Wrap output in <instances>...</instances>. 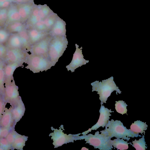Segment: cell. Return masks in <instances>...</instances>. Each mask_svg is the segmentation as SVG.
<instances>
[{
	"label": "cell",
	"mask_w": 150,
	"mask_h": 150,
	"mask_svg": "<svg viewBox=\"0 0 150 150\" xmlns=\"http://www.w3.org/2000/svg\"><path fill=\"white\" fill-rule=\"evenodd\" d=\"M16 4L21 18V22L25 24L30 16L35 4L34 2Z\"/></svg>",
	"instance_id": "5bb4252c"
},
{
	"label": "cell",
	"mask_w": 150,
	"mask_h": 150,
	"mask_svg": "<svg viewBox=\"0 0 150 150\" xmlns=\"http://www.w3.org/2000/svg\"><path fill=\"white\" fill-rule=\"evenodd\" d=\"M53 11L47 5L35 4L25 23L26 29L32 28L38 22L45 19Z\"/></svg>",
	"instance_id": "8992f818"
},
{
	"label": "cell",
	"mask_w": 150,
	"mask_h": 150,
	"mask_svg": "<svg viewBox=\"0 0 150 150\" xmlns=\"http://www.w3.org/2000/svg\"><path fill=\"white\" fill-rule=\"evenodd\" d=\"M0 97H1V98H3V96H2V93L1 91L0 90Z\"/></svg>",
	"instance_id": "ab89813d"
},
{
	"label": "cell",
	"mask_w": 150,
	"mask_h": 150,
	"mask_svg": "<svg viewBox=\"0 0 150 150\" xmlns=\"http://www.w3.org/2000/svg\"><path fill=\"white\" fill-rule=\"evenodd\" d=\"M100 134L98 131L95 134H89L79 136L80 140L84 139L86 144L88 143L93 146L95 149L98 148L100 150H110L113 148L110 143L111 138L102 132Z\"/></svg>",
	"instance_id": "277c9868"
},
{
	"label": "cell",
	"mask_w": 150,
	"mask_h": 150,
	"mask_svg": "<svg viewBox=\"0 0 150 150\" xmlns=\"http://www.w3.org/2000/svg\"><path fill=\"white\" fill-rule=\"evenodd\" d=\"M105 127V129L100 132L105 134L111 138L115 137L128 141L130 139V137L134 138L142 137L139 133L134 132L130 129H127L120 120L115 121L113 119H111L110 121L109 120Z\"/></svg>",
	"instance_id": "6da1fadb"
},
{
	"label": "cell",
	"mask_w": 150,
	"mask_h": 150,
	"mask_svg": "<svg viewBox=\"0 0 150 150\" xmlns=\"http://www.w3.org/2000/svg\"><path fill=\"white\" fill-rule=\"evenodd\" d=\"M127 141H125L122 139L119 138L110 140V143L114 147L117 149V150H126L128 148V144Z\"/></svg>",
	"instance_id": "484cf974"
},
{
	"label": "cell",
	"mask_w": 150,
	"mask_h": 150,
	"mask_svg": "<svg viewBox=\"0 0 150 150\" xmlns=\"http://www.w3.org/2000/svg\"><path fill=\"white\" fill-rule=\"evenodd\" d=\"M14 128H8L0 126V139L5 138L12 129Z\"/></svg>",
	"instance_id": "836d02e7"
},
{
	"label": "cell",
	"mask_w": 150,
	"mask_h": 150,
	"mask_svg": "<svg viewBox=\"0 0 150 150\" xmlns=\"http://www.w3.org/2000/svg\"><path fill=\"white\" fill-rule=\"evenodd\" d=\"M12 3V0H0V8H7Z\"/></svg>",
	"instance_id": "d590c367"
},
{
	"label": "cell",
	"mask_w": 150,
	"mask_h": 150,
	"mask_svg": "<svg viewBox=\"0 0 150 150\" xmlns=\"http://www.w3.org/2000/svg\"><path fill=\"white\" fill-rule=\"evenodd\" d=\"M52 37L49 34L32 45L29 51L31 54L48 58L49 46Z\"/></svg>",
	"instance_id": "9c48e42d"
},
{
	"label": "cell",
	"mask_w": 150,
	"mask_h": 150,
	"mask_svg": "<svg viewBox=\"0 0 150 150\" xmlns=\"http://www.w3.org/2000/svg\"><path fill=\"white\" fill-rule=\"evenodd\" d=\"M49 33L52 36L56 35L66 36L65 22L58 16L50 31Z\"/></svg>",
	"instance_id": "ac0fdd59"
},
{
	"label": "cell",
	"mask_w": 150,
	"mask_h": 150,
	"mask_svg": "<svg viewBox=\"0 0 150 150\" xmlns=\"http://www.w3.org/2000/svg\"><path fill=\"white\" fill-rule=\"evenodd\" d=\"M9 36L10 33L5 28H0V44L6 43Z\"/></svg>",
	"instance_id": "f546056e"
},
{
	"label": "cell",
	"mask_w": 150,
	"mask_h": 150,
	"mask_svg": "<svg viewBox=\"0 0 150 150\" xmlns=\"http://www.w3.org/2000/svg\"><path fill=\"white\" fill-rule=\"evenodd\" d=\"M13 149L11 145L5 138L0 139V150Z\"/></svg>",
	"instance_id": "1f68e13d"
},
{
	"label": "cell",
	"mask_w": 150,
	"mask_h": 150,
	"mask_svg": "<svg viewBox=\"0 0 150 150\" xmlns=\"http://www.w3.org/2000/svg\"><path fill=\"white\" fill-rule=\"evenodd\" d=\"M144 136L143 135L142 138L139 139L138 140L135 139L133 141V144L130 143L133 147H134L136 150H145L147 148V146H146V142L144 138Z\"/></svg>",
	"instance_id": "83f0119b"
},
{
	"label": "cell",
	"mask_w": 150,
	"mask_h": 150,
	"mask_svg": "<svg viewBox=\"0 0 150 150\" xmlns=\"http://www.w3.org/2000/svg\"><path fill=\"white\" fill-rule=\"evenodd\" d=\"M8 7L0 8V27L5 26L7 18Z\"/></svg>",
	"instance_id": "4dcf8cb0"
},
{
	"label": "cell",
	"mask_w": 150,
	"mask_h": 150,
	"mask_svg": "<svg viewBox=\"0 0 150 150\" xmlns=\"http://www.w3.org/2000/svg\"><path fill=\"white\" fill-rule=\"evenodd\" d=\"M63 127V125H61L59 129H54L53 127H51V130L54 131L50 133L49 136H52L51 138L53 142L52 144L54 146V148L61 146L64 144L74 142V141L80 140L79 135L81 133L67 135L63 132V130L64 129V128L62 129Z\"/></svg>",
	"instance_id": "52a82bcc"
},
{
	"label": "cell",
	"mask_w": 150,
	"mask_h": 150,
	"mask_svg": "<svg viewBox=\"0 0 150 150\" xmlns=\"http://www.w3.org/2000/svg\"><path fill=\"white\" fill-rule=\"evenodd\" d=\"M4 28L10 34L18 33L26 29L25 24L21 22L12 23Z\"/></svg>",
	"instance_id": "7402d4cb"
},
{
	"label": "cell",
	"mask_w": 150,
	"mask_h": 150,
	"mask_svg": "<svg viewBox=\"0 0 150 150\" xmlns=\"http://www.w3.org/2000/svg\"><path fill=\"white\" fill-rule=\"evenodd\" d=\"M81 150H88V149H87L86 147H82V148Z\"/></svg>",
	"instance_id": "f35d334b"
},
{
	"label": "cell",
	"mask_w": 150,
	"mask_h": 150,
	"mask_svg": "<svg viewBox=\"0 0 150 150\" xmlns=\"http://www.w3.org/2000/svg\"><path fill=\"white\" fill-rule=\"evenodd\" d=\"M11 108L13 117L16 124L23 116L25 110V106L21 97L17 102L11 105Z\"/></svg>",
	"instance_id": "e0dca14e"
},
{
	"label": "cell",
	"mask_w": 150,
	"mask_h": 150,
	"mask_svg": "<svg viewBox=\"0 0 150 150\" xmlns=\"http://www.w3.org/2000/svg\"><path fill=\"white\" fill-rule=\"evenodd\" d=\"M5 45L7 49H23L21 40L18 33H12L10 35Z\"/></svg>",
	"instance_id": "44dd1931"
},
{
	"label": "cell",
	"mask_w": 150,
	"mask_h": 150,
	"mask_svg": "<svg viewBox=\"0 0 150 150\" xmlns=\"http://www.w3.org/2000/svg\"><path fill=\"white\" fill-rule=\"evenodd\" d=\"M24 63L20 62L6 64L4 69L5 83L10 82L14 80L13 75L14 71L17 68L22 66Z\"/></svg>",
	"instance_id": "ffe728a7"
},
{
	"label": "cell",
	"mask_w": 150,
	"mask_h": 150,
	"mask_svg": "<svg viewBox=\"0 0 150 150\" xmlns=\"http://www.w3.org/2000/svg\"><path fill=\"white\" fill-rule=\"evenodd\" d=\"M148 125L146 122H144L139 120L135 121L131 125L130 129L134 132L136 133H140L142 134L144 133V131L147 129Z\"/></svg>",
	"instance_id": "603a6c76"
},
{
	"label": "cell",
	"mask_w": 150,
	"mask_h": 150,
	"mask_svg": "<svg viewBox=\"0 0 150 150\" xmlns=\"http://www.w3.org/2000/svg\"><path fill=\"white\" fill-rule=\"evenodd\" d=\"M7 51V48L4 44H0V59H4Z\"/></svg>",
	"instance_id": "e575fe53"
},
{
	"label": "cell",
	"mask_w": 150,
	"mask_h": 150,
	"mask_svg": "<svg viewBox=\"0 0 150 150\" xmlns=\"http://www.w3.org/2000/svg\"><path fill=\"white\" fill-rule=\"evenodd\" d=\"M91 85L92 86V92L97 91V93L99 94L101 105L103 104L104 103H106L108 98L114 91H116L117 95V92L119 94L121 93L113 81V76L102 80V82L96 81L92 83Z\"/></svg>",
	"instance_id": "7a4b0ae2"
},
{
	"label": "cell",
	"mask_w": 150,
	"mask_h": 150,
	"mask_svg": "<svg viewBox=\"0 0 150 150\" xmlns=\"http://www.w3.org/2000/svg\"><path fill=\"white\" fill-rule=\"evenodd\" d=\"M17 22H22L21 18L16 4L13 2L7 8V18L4 27L9 24Z\"/></svg>",
	"instance_id": "9a60e30c"
},
{
	"label": "cell",
	"mask_w": 150,
	"mask_h": 150,
	"mask_svg": "<svg viewBox=\"0 0 150 150\" xmlns=\"http://www.w3.org/2000/svg\"><path fill=\"white\" fill-rule=\"evenodd\" d=\"M28 53L22 48L7 49L6 55L3 59L6 64L26 61Z\"/></svg>",
	"instance_id": "30bf717a"
},
{
	"label": "cell",
	"mask_w": 150,
	"mask_h": 150,
	"mask_svg": "<svg viewBox=\"0 0 150 150\" xmlns=\"http://www.w3.org/2000/svg\"><path fill=\"white\" fill-rule=\"evenodd\" d=\"M76 49L73 54L72 60L70 63L66 66L68 71L70 70L71 72L74 71L77 68L83 65L86 64L89 62V60H86L83 58L82 54V47L79 48V46L75 44Z\"/></svg>",
	"instance_id": "8fae6325"
},
{
	"label": "cell",
	"mask_w": 150,
	"mask_h": 150,
	"mask_svg": "<svg viewBox=\"0 0 150 150\" xmlns=\"http://www.w3.org/2000/svg\"><path fill=\"white\" fill-rule=\"evenodd\" d=\"M115 103V108L116 111L122 115L125 114H127V105L125 102L120 100L118 101H116Z\"/></svg>",
	"instance_id": "f1b7e54d"
},
{
	"label": "cell",
	"mask_w": 150,
	"mask_h": 150,
	"mask_svg": "<svg viewBox=\"0 0 150 150\" xmlns=\"http://www.w3.org/2000/svg\"><path fill=\"white\" fill-rule=\"evenodd\" d=\"M18 33L20 37L21 40L23 49L28 52L30 49L31 45L30 42L27 29Z\"/></svg>",
	"instance_id": "cb8c5ba5"
},
{
	"label": "cell",
	"mask_w": 150,
	"mask_h": 150,
	"mask_svg": "<svg viewBox=\"0 0 150 150\" xmlns=\"http://www.w3.org/2000/svg\"><path fill=\"white\" fill-rule=\"evenodd\" d=\"M68 41L66 36H53L49 45L48 58L54 66L67 47Z\"/></svg>",
	"instance_id": "3957f363"
},
{
	"label": "cell",
	"mask_w": 150,
	"mask_h": 150,
	"mask_svg": "<svg viewBox=\"0 0 150 150\" xmlns=\"http://www.w3.org/2000/svg\"><path fill=\"white\" fill-rule=\"evenodd\" d=\"M99 111L100 113L99 118L96 123L88 130L82 132L81 134H86L89 132H91V130H96L100 127H104L108 123L110 118L109 117L111 115L110 113L114 112V111H112L111 109L109 110L102 105H101Z\"/></svg>",
	"instance_id": "7c38bea8"
},
{
	"label": "cell",
	"mask_w": 150,
	"mask_h": 150,
	"mask_svg": "<svg viewBox=\"0 0 150 150\" xmlns=\"http://www.w3.org/2000/svg\"><path fill=\"white\" fill-rule=\"evenodd\" d=\"M21 97L19 95L18 88L14 80L4 84V90L3 99L5 102L12 105L15 103Z\"/></svg>",
	"instance_id": "ba28073f"
},
{
	"label": "cell",
	"mask_w": 150,
	"mask_h": 150,
	"mask_svg": "<svg viewBox=\"0 0 150 150\" xmlns=\"http://www.w3.org/2000/svg\"><path fill=\"white\" fill-rule=\"evenodd\" d=\"M13 2L16 4H21L33 2V0H12Z\"/></svg>",
	"instance_id": "74e56055"
},
{
	"label": "cell",
	"mask_w": 150,
	"mask_h": 150,
	"mask_svg": "<svg viewBox=\"0 0 150 150\" xmlns=\"http://www.w3.org/2000/svg\"><path fill=\"white\" fill-rule=\"evenodd\" d=\"M20 134L15 130L14 129L11 130L6 137L8 142L11 145L16 138Z\"/></svg>",
	"instance_id": "d6a6232c"
},
{
	"label": "cell",
	"mask_w": 150,
	"mask_h": 150,
	"mask_svg": "<svg viewBox=\"0 0 150 150\" xmlns=\"http://www.w3.org/2000/svg\"><path fill=\"white\" fill-rule=\"evenodd\" d=\"M25 63L28 64L25 68L34 73L46 71L54 66L48 57L31 54H28Z\"/></svg>",
	"instance_id": "5b68a950"
},
{
	"label": "cell",
	"mask_w": 150,
	"mask_h": 150,
	"mask_svg": "<svg viewBox=\"0 0 150 150\" xmlns=\"http://www.w3.org/2000/svg\"><path fill=\"white\" fill-rule=\"evenodd\" d=\"M58 17L57 14L53 12L45 19L37 23L32 28L49 32Z\"/></svg>",
	"instance_id": "4fadbf2b"
},
{
	"label": "cell",
	"mask_w": 150,
	"mask_h": 150,
	"mask_svg": "<svg viewBox=\"0 0 150 150\" xmlns=\"http://www.w3.org/2000/svg\"><path fill=\"white\" fill-rule=\"evenodd\" d=\"M6 104L3 98L0 97V120L4 111Z\"/></svg>",
	"instance_id": "8d00e7d4"
},
{
	"label": "cell",
	"mask_w": 150,
	"mask_h": 150,
	"mask_svg": "<svg viewBox=\"0 0 150 150\" xmlns=\"http://www.w3.org/2000/svg\"><path fill=\"white\" fill-rule=\"evenodd\" d=\"M11 107L5 108L0 120V126L8 128H14L16 124L13 119L11 110Z\"/></svg>",
	"instance_id": "2e32d148"
},
{
	"label": "cell",
	"mask_w": 150,
	"mask_h": 150,
	"mask_svg": "<svg viewBox=\"0 0 150 150\" xmlns=\"http://www.w3.org/2000/svg\"><path fill=\"white\" fill-rule=\"evenodd\" d=\"M6 63L3 59H0V90L3 96L4 90L5 75L4 67Z\"/></svg>",
	"instance_id": "4316f807"
},
{
	"label": "cell",
	"mask_w": 150,
	"mask_h": 150,
	"mask_svg": "<svg viewBox=\"0 0 150 150\" xmlns=\"http://www.w3.org/2000/svg\"><path fill=\"white\" fill-rule=\"evenodd\" d=\"M28 137L20 134L11 144L13 149H15L20 150H23Z\"/></svg>",
	"instance_id": "d4e9b609"
},
{
	"label": "cell",
	"mask_w": 150,
	"mask_h": 150,
	"mask_svg": "<svg viewBox=\"0 0 150 150\" xmlns=\"http://www.w3.org/2000/svg\"><path fill=\"white\" fill-rule=\"evenodd\" d=\"M27 30L31 45L50 34L49 32L40 30L35 28L27 29Z\"/></svg>",
	"instance_id": "d6986e66"
}]
</instances>
